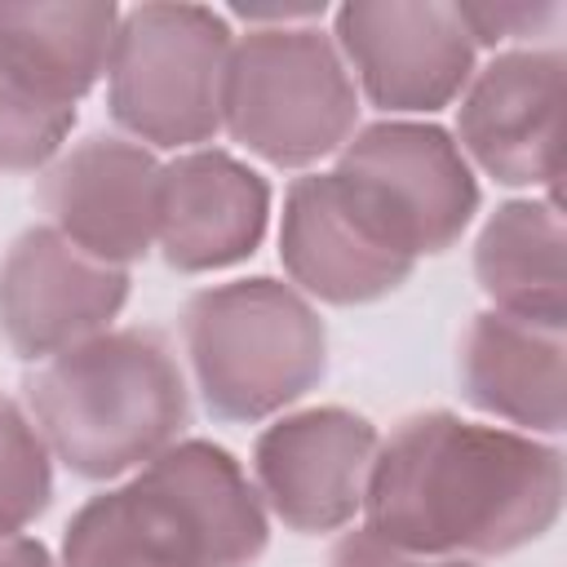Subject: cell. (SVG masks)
<instances>
[{"label":"cell","mask_w":567,"mask_h":567,"mask_svg":"<svg viewBox=\"0 0 567 567\" xmlns=\"http://www.w3.org/2000/svg\"><path fill=\"white\" fill-rule=\"evenodd\" d=\"M359 514L368 532L425 558H501L554 532L563 452L523 430L416 412L377 443Z\"/></svg>","instance_id":"1"},{"label":"cell","mask_w":567,"mask_h":567,"mask_svg":"<svg viewBox=\"0 0 567 567\" xmlns=\"http://www.w3.org/2000/svg\"><path fill=\"white\" fill-rule=\"evenodd\" d=\"M266 540L248 470L208 439H177L71 514L62 567H252Z\"/></svg>","instance_id":"2"},{"label":"cell","mask_w":567,"mask_h":567,"mask_svg":"<svg viewBox=\"0 0 567 567\" xmlns=\"http://www.w3.org/2000/svg\"><path fill=\"white\" fill-rule=\"evenodd\" d=\"M22 408L53 461L80 478H120L173 447L190 390L155 328H106L27 372Z\"/></svg>","instance_id":"3"},{"label":"cell","mask_w":567,"mask_h":567,"mask_svg":"<svg viewBox=\"0 0 567 567\" xmlns=\"http://www.w3.org/2000/svg\"><path fill=\"white\" fill-rule=\"evenodd\" d=\"M182 346L204 408L239 425L292 408L328 372L319 310L266 275L199 288L182 310Z\"/></svg>","instance_id":"4"},{"label":"cell","mask_w":567,"mask_h":567,"mask_svg":"<svg viewBox=\"0 0 567 567\" xmlns=\"http://www.w3.org/2000/svg\"><path fill=\"white\" fill-rule=\"evenodd\" d=\"M359 89L310 22L248 27L230 44L221 128L275 168H306L354 137Z\"/></svg>","instance_id":"5"},{"label":"cell","mask_w":567,"mask_h":567,"mask_svg":"<svg viewBox=\"0 0 567 567\" xmlns=\"http://www.w3.org/2000/svg\"><path fill=\"white\" fill-rule=\"evenodd\" d=\"M230 27L204 4H137L120 13L106 106L146 151H199L221 133Z\"/></svg>","instance_id":"6"},{"label":"cell","mask_w":567,"mask_h":567,"mask_svg":"<svg viewBox=\"0 0 567 567\" xmlns=\"http://www.w3.org/2000/svg\"><path fill=\"white\" fill-rule=\"evenodd\" d=\"M332 182L359 226L390 252H447L478 213V182L452 133L421 120H381L341 151Z\"/></svg>","instance_id":"7"},{"label":"cell","mask_w":567,"mask_h":567,"mask_svg":"<svg viewBox=\"0 0 567 567\" xmlns=\"http://www.w3.org/2000/svg\"><path fill=\"white\" fill-rule=\"evenodd\" d=\"M332 44L363 97L390 115H430L474 75V40L443 0H354L337 9Z\"/></svg>","instance_id":"8"},{"label":"cell","mask_w":567,"mask_h":567,"mask_svg":"<svg viewBox=\"0 0 567 567\" xmlns=\"http://www.w3.org/2000/svg\"><path fill=\"white\" fill-rule=\"evenodd\" d=\"M563 49H501L470 75L456 106V146L501 186H545L563 177Z\"/></svg>","instance_id":"9"},{"label":"cell","mask_w":567,"mask_h":567,"mask_svg":"<svg viewBox=\"0 0 567 567\" xmlns=\"http://www.w3.org/2000/svg\"><path fill=\"white\" fill-rule=\"evenodd\" d=\"M377 443L381 434L363 412L337 403L306 408L257 434L248 478L284 527L306 536L337 532L363 509Z\"/></svg>","instance_id":"10"},{"label":"cell","mask_w":567,"mask_h":567,"mask_svg":"<svg viewBox=\"0 0 567 567\" xmlns=\"http://www.w3.org/2000/svg\"><path fill=\"white\" fill-rule=\"evenodd\" d=\"M128 301V270L89 257L53 226L22 230L0 257V337L18 359L44 363L97 332Z\"/></svg>","instance_id":"11"},{"label":"cell","mask_w":567,"mask_h":567,"mask_svg":"<svg viewBox=\"0 0 567 567\" xmlns=\"http://www.w3.org/2000/svg\"><path fill=\"white\" fill-rule=\"evenodd\" d=\"M35 199L49 217L44 226L89 257L128 270L155 248L159 159L133 137L93 133L40 168Z\"/></svg>","instance_id":"12"},{"label":"cell","mask_w":567,"mask_h":567,"mask_svg":"<svg viewBox=\"0 0 567 567\" xmlns=\"http://www.w3.org/2000/svg\"><path fill=\"white\" fill-rule=\"evenodd\" d=\"M270 221V186L230 151L199 146L159 164L155 248L182 275L226 270L257 252Z\"/></svg>","instance_id":"13"},{"label":"cell","mask_w":567,"mask_h":567,"mask_svg":"<svg viewBox=\"0 0 567 567\" xmlns=\"http://www.w3.org/2000/svg\"><path fill=\"white\" fill-rule=\"evenodd\" d=\"M279 261L301 297L328 306H368L403 288L416 261L377 244L346 208L332 173H306L284 195Z\"/></svg>","instance_id":"14"},{"label":"cell","mask_w":567,"mask_h":567,"mask_svg":"<svg viewBox=\"0 0 567 567\" xmlns=\"http://www.w3.org/2000/svg\"><path fill=\"white\" fill-rule=\"evenodd\" d=\"M563 328L532 323L505 310H483L461 337V394L523 434H563L567 399Z\"/></svg>","instance_id":"15"},{"label":"cell","mask_w":567,"mask_h":567,"mask_svg":"<svg viewBox=\"0 0 567 567\" xmlns=\"http://www.w3.org/2000/svg\"><path fill=\"white\" fill-rule=\"evenodd\" d=\"M567 226L558 195L501 204L474 244V279L492 310L563 328L567 323Z\"/></svg>","instance_id":"16"},{"label":"cell","mask_w":567,"mask_h":567,"mask_svg":"<svg viewBox=\"0 0 567 567\" xmlns=\"http://www.w3.org/2000/svg\"><path fill=\"white\" fill-rule=\"evenodd\" d=\"M115 4H0V66L75 106L111 62Z\"/></svg>","instance_id":"17"},{"label":"cell","mask_w":567,"mask_h":567,"mask_svg":"<svg viewBox=\"0 0 567 567\" xmlns=\"http://www.w3.org/2000/svg\"><path fill=\"white\" fill-rule=\"evenodd\" d=\"M53 501V456L27 408L0 394V536H18Z\"/></svg>","instance_id":"18"},{"label":"cell","mask_w":567,"mask_h":567,"mask_svg":"<svg viewBox=\"0 0 567 567\" xmlns=\"http://www.w3.org/2000/svg\"><path fill=\"white\" fill-rule=\"evenodd\" d=\"M75 124V106L35 93L27 80L0 66V173L44 168Z\"/></svg>","instance_id":"19"},{"label":"cell","mask_w":567,"mask_h":567,"mask_svg":"<svg viewBox=\"0 0 567 567\" xmlns=\"http://www.w3.org/2000/svg\"><path fill=\"white\" fill-rule=\"evenodd\" d=\"M474 44H536L563 18V4H456Z\"/></svg>","instance_id":"20"},{"label":"cell","mask_w":567,"mask_h":567,"mask_svg":"<svg viewBox=\"0 0 567 567\" xmlns=\"http://www.w3.org/2000/svg\"><path fill=\"white\" fill-rule=\"evenodd\" d=\"M328 567H474V563H461V558H425V554H412V549H399V545L381 540L368 527H354V532H346L332 545Z\"/></svg>","instance_id":"21"},{"label":"cell","mask_w":567,"mask_h":567,"mask_svg":"<svg viewBox=\"0 0 567 567\" xmlns=\"http://www.w3.org/2000/svg\"><path fill=\"white\" fill-rule=\"evenodd\" d=\"M0 567H53L49 549L31 536H0Z\"/></svg>","instance_id":"22"}]
</instances>
